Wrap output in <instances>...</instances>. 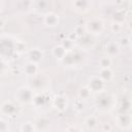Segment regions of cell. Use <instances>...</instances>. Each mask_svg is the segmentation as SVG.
I'll return each mask as SVG.
<instances>
[{
	"label": "cell",
	"mask_w": 132,
	"mask_h": 132,
	"mask_svg": "<svg viewBox=\"0 0 132 132\" xmlns=\"http://www.w3.org/2000/svg\"><path fill=\"white\" fill-rule=\"evenodd\" d=\"M53 106L59 110V111H64L67 109L68 107V100L67 97H65L64 95H57L54 99H53Z\"/></svg>",
	"instance_id": "obj_6"
},
{
	"label": "cell",
	"mask_w": 132,
	"mask_h": 132,
	"mask_svg": "<svg viewBox=\"0 0 132 132\" xmlns=\"http://www.w3.org/2000/svg\"><path fill=\"white\" fill-rule=\"evenodd\" d=\"M60 23V16L56 12H47L43 18V24L47 27H56Z\"/></svg>",
	"instance_id": "obj_7"
},
{
	"label": "cell",
	"mask_w": 132,
	"mask_h": 132,
	"mask_svg": "<svg viewBox=\"0 0 132 132\" xmlns=\"http://www.w3.org/2000/svg\"><path fill=\"white\" fill-rule=\"evenodd\" d=\"M25 48H26V45L22 41L15 40V42H14V52H16V53H23L25 51Z\"/></svg>",
	"instance_id": "obj_19"
},
{
	"label": "cell",
	"mask_w": 132,
	"mask_h": 132,
	"mask_svg": "<svg viewBox=\"0 0 132 132\" xmlns=\"http://www.w3.org/2000/svg\"><path fill=\"white\" fill-rule=\"evenodd\" d=\"M106 53L110 57H113V56L118 55L120 53V45L118 43H116L114 41L108 42L106 44Z\"/></svg>",
	"instance_id": "obj_14"
},
{
	"label": "cell",
	"mask_w": 132,
	"mask_h": 132,
	"mask_svg": "<svg viewBox=\"0 0 132 132\" xmlns=\"http://www.w3.org/2000/svg\"><path fill=\"white\" fill-rule=\"evenodd\" d=\"M84 27L87 33L92 36H97L102 34L104 30V22L100 18H92L86 22Z\"/></svg>",
	"instance_id": "obj_1"
},
{
	"label": "cell",
	"mask_w": 132,
	"mask_h": 132,
	"mask_svg": "<svg viewBox=\"0 0 132 132\" xmlns=\"http://www.w3.org/2000/svg\"><path fill=\"white\" fill-rule=\"evenodd\" d=\"M63 45V47L68 52V51H71L73 50V46H74V40H72L71 38H67V39H64L61 43Z\"/></svg>",
	"instance_id": "obj_17"
},
{
	"label": "cell",
	"mask_w": 132,
	"mask_h": 132,
	"mask_svg": "<svg viewBox=\"0 0 132 132\" xmlns=\"http://www.w3.org/2000/svg\"><path fill=\"white\" fill-rule=\"evenodd\" d=\"M98 75L103 79L104 82L111 81L113 79V76H114L113 71L110 69V67L109 68H100V71H99V74Z\"/></svg>",
	"instance_id": "obj_10"
},
{
	"label": "cell",
	"mask_w": 132,
	"mask_h": 132,
	"mask_svg": "<svg viewBox=\"0 0 132 132\" xmlns=\"http://www.w3.org/2000/svg\"><path fill=\"white\" fill-rule=\"evenodd\" d=\"M37 71H38V64L35 62H32V61H28L23 67V72L27 76L35 75L37 73Z\"/></svg>",
	"instance_id": "obj_8"
},
{
	"label": "cell",
	"mask_w": 132,
	"mask_h": 132,
	"mask_svg": "<svg viewBox=\"0 0 132 132\" xmlns=\"http://www.w3.org/2000/svg\"><path fill=\"white\" fill-rule=\"evenodd\" d=\"M102 130H107V131H111L112 130V126H110L109 124H103L102 125Z\"/></svg>",
	"instance_id": "obj_22"
},
{
	"label": "cell",
	"mask_w": 132,
	"mask_h": 132,
	"mask_svg": "<svg viewBox=\"0 0 132 132\" xmlns=\"http://www.w3.org/2000/svg\"><path fill=\"white\" fill-rule=\"evenodd\" d=\"M98 63H99L100 68H109L112 65V59H111L110 56L105 55V56H102L99 59V62Z\"/></svg>",
	"instance_id": "obj_16"
},
{
	"label": "cell",
	"mask_w": 132,
	"mask_h": 132,
	"mask_svg": "<svg viewBox=\"0 0 132 132\" xmlns=\"http://www.w3.org/2000/svg\"><path fill=\"white\" fill-rule=\"evenodd\" d=\"M88 88L91 90L92 93H99L104 90L105 82L99 75H92L88 80Z\"/></svg>",
	"instance_id": "obj_3"
},
{
	"label": "cell",
	"mask_w": 132,
	"mask_h": 132,
	"mask_svg": "<svg viewBox=\"0 0 132 132\" xmlns=\"http://www.w3.org/2000/svg\"><path fill=\"white\" fill-rule=\"evenodd\" d=\"M117 122H118V125L121 126V127L124 129V128H126V126L130 127V125H131V118H130L129 114L121 113V114L118 116Z\"/></svg>",
	"instance_id": "obj_13"
},
{
	"label": "cell",
	"mask_w": 132,
	"mask_h": 132,
	"mask_svg": "<svg viewBox=\"0 0 132 132\" xmlns=\"http://www.w3.org/2000/svg\"><path fill=\"white\" fill-rule=\"evenodd\" d=\"M72 7L77 12H87L92 7V0H73Z\"/></svg>",
	"instance_id": "obj_5"
},
{
	"label": "cell",
	"mask_w": 132,
	"mask_h": 132,
	"mask_svg": "<svg viewBox=\"0 0 132 132\" xmlns=\"http://www.w3.org/2000/svg\"><path fill=\"white\" fill-rule=\"evenodd\" d=\"M42 57H43L42 52L39 48H37V47L36 48H32V50H30L28 52V59H29V61L35 62L37 64H38V62L40 60H42Z\"/></svg>",
	"instance_id": "obj_9"
},
{
	"label": "cell",
	"mask_w": 132,
	"mask_h": 132,
	"mask_svg": "<svg viewBox=\"0 0 132 132\" xmlns=\"http://www.w3.org/2000/svg\"><path fill=\"white\" fill-rule=\"evenodd\" d=\"M99 122H98V118L94 114L89 116L85 119V126L88 130H94L96 129V127L98 126Z\"/></svg>",
	"instance_id": "obj_12"
},
{
	"label": "cell",
	"mask_w": 132,
	"mask_h": 132,
	"mask_svg": "<svg viewBox=\"0 0 132 132\" xmlns=\"http://www.w3.org/2000/svg\"><path fill=\"white\" fill-rule=\"evenodd\" d=\"M110 27H111V30H112L113 32H118V31H120V30H121V28H122V24H120V23H117V22H113V21H112V23H111Z\"/></svg>",
	"instance_id": "obj_20"
},
{
	"label": "cell",
	"mask_w": 132,
	"mask_h": 132,
	"mask_svg": "<svg viewBox=\"0 0 132 132\" xmlns=\"http://www.w3.org/2000/svg\"><path fill=\"white\" fill-rule=\"evenodd\" d=\"M92 95L91 90L88 88V86H84L78 90V98L80 100H88Z\"/></svg>",
	"instance_id": "obj_15"
},
{
	"label": "cell",
	"mask_w": 132,
	"mask_h": 132,
	"mask_svg": "<svg viewBox=\"0 0 132 132\" xmlns=\"http://www.w3.org/2000/svg\"><path fill=\"white\" fill-rule=\"evenodd\" d=\"M5 20L3 18H0V30H3V28L5 27Z\"/></svg>",
	"instance_id": "obj_23"
},
{
	"label": "cell",
	"mask_w": 132,
	"mask_h": 132,
	"mask_svg": "<svg viewBox=\"0 0 132 132\" xmlns=\"http://www.w3.org/2000/svg\"><path fill=\"white\" fill-rule=\"evenodd\" d=\"M66 53H67V51L63 47L62 44H57V45H55L53 47V56L57 60H59V61H62L63 60V58L65 57Z\"/></svg>",
	"instance_id": "obj_11"
},
{
	"label": "cell",
	"mask_w": 132,
	"mask_h": 132,
	"mask_svg": "<svg viewBox=\"0 0 132 132\" xmlns=\"http://www.w3.org/2000/svg\"><path fill=\"white\" fill-rule=\"evenodd\" d=\"M8 130V124L4 120H0V131H6Z\"/></svg>",
	"instance_id": "obj_21"
},
{
	"label": "cell",
	"mask_w": 132,
	"mask_h": 132,
	"mask_svg": "<svg viewBox=\"0 0 132 132\" xmlns=\"http://www.w3.org/2000/svg\"><path fill=\"white\" fill-rule=\"evenodd\" d=\"M33 91L28 88V87H22L18 90L16 94H15V98L16 100L22 103V104H27L29 102H32V99H33Z\"/></svg>",
	"instance_id": "obj_2"
},
{
	"label": "cell",
	"mask_w": 132,
	"mask_h": 132,
	"mask_svg": "<svg viewBox=\"0 0 132 132\" xmlns=\"http://www.w3.org/2000/svg\"><path fill=\"white\" fill-rule=\"evenodd\" d=\"M35 130H36L35 124H32V123H24L21 127V131H25V132H32Z\"/></svg>",
	"instance_id": "obj_18"
},
{
	"label": "cell",
	"mask_w": 132,
	"mask_h": 132,
	"mask_svg": "<svg viewBox=\"0 0 132 132\" xmlns=\"http://www.w3.org/2000/svg\"><path fill=\"white\" fill-rule=\"evenodd\" d=\"M0 111L3 116L12 118L18 113V108H16V105L14 104L13 101L7 100V101L2 103V105L0 107Z\"/></svg>",
	"instance_id": "obj_4"
}]
</instances>
